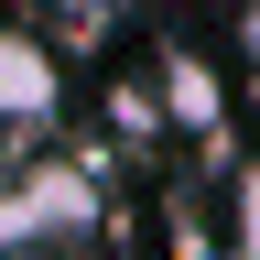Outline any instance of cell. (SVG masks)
<instances>
[{
    "instance_id": "6da1fadb",
    "label": "cell",
    "mask_w": 260,
    "mask_h": 260,
    "mask_svg": "<svg viewBox=\"0 0 260 260\" xmlns=\"http://www.w3.org/2000/svg\"><path fill=\"white\" fill-rule=\"evenodd\" d=\"M54 109V76H44V54L22 44V32H0V119H44Z\"/></svg>"
},
{
    "instance_id": "7a4b0ae2",
    "label": "cell",
    "mask_w": 260,
    "mask_h": 260,
    "mask_svg": "<svg viewBox=\"0 0 260 260\" xmlns=\"http://www.w3.org/2000/svg\"><path fill=\"white\" fill-rule=\"evenodd\" d=\"M228 44H239V65L260 76V0H239V11H228Z\"/></svg>"
},
{
    "instance_id": "3957f363",
    "label": "cell",
    "mask_w": 260,
    "mask_h": 260,
    "mask_svg": "<svg viewBox=\"0 0 260 260\" xmlns=\"http://www.w3.org/2000/svg\"><path fill=\"white\" fill-rule=\"evenodd\" d=\"M239 249H249V260H260V174H249V184H239Z\"/></svg>"
}]
</instances>
